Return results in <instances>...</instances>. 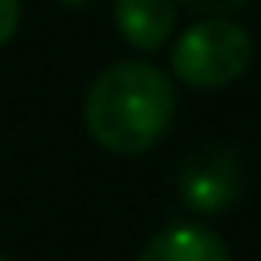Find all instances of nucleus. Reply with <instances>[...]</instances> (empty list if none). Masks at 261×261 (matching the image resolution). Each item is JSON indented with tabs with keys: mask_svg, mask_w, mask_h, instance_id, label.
<instances>
[{
	"mask_svg": "<svg viewBox=\"0 0 261 261\" xmlns=\"http://www.w3.org/2000/svg\"><path fill=\"white\" fill-rule=\"evenodd\" d=\"M18 22H22V4L18 0H0V47L15 36Z\"/></svg>",
	"mask_w": 261,
	"mask_h": 261,
	"instance_id": "nucleus-7",
	"label": "nucleus"
},
{
	"mask_svg": "<svg viewBox=\"0 0 261 261\" xmlns=\"http://www.w3.org/2000/svg\"><path fill=\"white\" fill-rule=\"evenodd\" d=\"M115 25L136 50H161L175 29V0H115Z\"/></svg>",
	"mask_w": 261,
	"mask_h": 261,
	"instance_id": "nucleus-4",
	"label": "nucleus"
},
{
	"mask_svg": "<svg viewBox=\"0 0 261 261\" xmlns=\"http://www.w3.org/2000/svg\"><path fill=\"white\" fill-rule=\"evenodd\" d=\"M61 4H72V8H79V4H90V0H61Z\"/></svg>",
	"mask_w": 261,
	"mask_h": 261,
	"instance_id": "nucleus-8",
	"label": "nucleus"
},
{
	"mask_svg": "<svg viewBox=\"0 0 261 261\" xmlns=\"http://www.w3.org/2000/svg\"><path fill=\"white\" fill-rule=\"evenodd\" d=\"M0 261H8V257H0Z\"/></svg>",
	"mask_w": 261,
	"mask_h": 261,
	"instance_id": "nucleus-9",
	"label": "nucleus"
},
{
	"mask_svg": "<svg viewBox=\"0 0 261 261\" xmlns=\"http://www.w3.org/2000/svg\"><path fill=\"white\" fill-rule=\"evenodd\" d=\"M254 58V43L243 25L229 18H204L190 25L172 47V72L193 90H218L236 83Z\"/></svg>",
	"mask_w": 261,
	"mask_h": 261,
	"instance_id": "nucleus-2",
	"label": "nucleus"
},
{
	"mask_svg": "<svg viewBox=\"0 0 261 261\" xmlns=\"http://www.w3.org/2000/svg\"><path fill=\"white\" fill-rule=\"evenodd\" d=\"M179 4H186V8H193V11L207 15V18H225L229 11L243 8L247 0H179Z\"/></svg>",
	"mask_w": 261,
	"mask_h": 261,
	"instance_id": "nucleus-6",
	"label": "nucleus"
},
{
	"mask_svg": "<svg viewBox=\"0 0 261 261\" xmlns=\"http://www.w3.org/2000/svg\"><path fill=\"white\" fill-rule=\"evenodd\" d=\"M175 118L172 79L150 61H118L104 68L83 108L86 133L111 154L150 150Z\"/></svg>",
	"mask_w": 261,
	"mask_h": 261,
	"instance_id": "nucleus-1",
	"label": "nucleus"
},
{
	"mask_svg": "<svg viewBox=\"0 0 261 261\" xmlns=\"http://www.w3.org/2000/svg\"><path fill=\"white\" fill-rule=\"evenodd\" d=\"M136 261H232L229 247L207 225H168L140 250Z\"/></svg>",
	"mask_w": 261,
	"mask_h": 261,
	"instance_id": "nucleus-5",
	"label": "nucleus"
},
{
	"mask_svg": "<svg viewBox=\"0 0 261 261\" xmlns=\"http://www.w3.org/2000/svg\"><path fill=\"white\" fill-rule=\"evenodd\" d=\"M240 158L229 147H200L179 168V197L197 215H218L240 197Z\"/></svg>",
	"mask_w": 261,
	"mask_h": 261,
	"instance_id": "nucleus-3",
	"label": "nucleus"
}]
</instances>
